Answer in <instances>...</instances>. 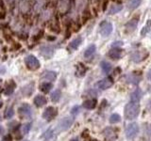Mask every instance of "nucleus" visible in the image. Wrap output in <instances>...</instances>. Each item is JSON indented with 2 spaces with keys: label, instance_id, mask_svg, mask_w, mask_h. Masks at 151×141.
Wrapping results in <instances>:
<instances>
[{
  "label": "nucleus",
  "instance_id": "f257e3e1",
  "mask_svg": "<svg viewBox=\"0 0 151 141\" xmlns=\"http://www.w3.org/2000/svg\"><path fill=\"white\" fill-rule=\"evenodd\" d=\"M140 113V103L136 102H129L125 106V118L127 120H132L139 116Z\"/></svg>",
  "mask_w": 151,
  "mask_h": 141
},
{
  "label": "nucleus",
  "instance_id": "f03ea898",
  "mask_svg": "<svg viewBox=\"0 0 151 141\" xmlns=\"http://www.w3.org/2000/svg\"><path fill=\"white\" fill-rule=\"evenodd\" d=\"M140 132V127L139 125L133 122V123H130L127 126L126 128V136L127 139H134L137 135H138Z\"/></svg>",
  "mask_w": 151,
  "mask_h": 141
},
{
  "label": "nucleus",
  "instance_id": "7ed1b4c3",
  "mask_svg": "<svg viewBox=\"0 0 151 141\" xmlns=\"http://www.w3.org/2000/svg\"><path fill=\"white\" fill-rule=\"evenodd\" d=\"M25 62H26L27 67L29 70H35L40 68V61L38 60V58L35 56H32V55L27 56L25 59Z\"/></svg>",
  "mask_w": 151,
  "mask_h": 141
},
{
  "label": "nucleus",
  "instance_id": "20e7f679",
  "mask_svg": "<svg viewBox=\"0 0 151 141\" xmlns=\"http://www.w3.org/2000/svg\"><path fill=\"white\" fill-rule=\"evenodd\" d=\"M73 122H74V118L66 117L60 121L58 127H57V130H58V132H63V131L68 130L71 127V125L73 124Z\"/></svg>",
  "mask_w": 151,
  "mask_h": 141
},
{
  "label": "nucleus",
  "instance_id": "39448f33",
  "mask_svg": "<svg viewBox=\"0 0 151 141\" xmlns=\"http://www.w3.org/2000/svg\"><path fill=\"white\" fill-rule=\"evenodd\" d=\"M18 112H19V116L24 120H27L31 118V114H32L31 107L29 105H27V103H23V105L19 107Z\"/></svg>",
  "mask_w": 151,
  "mask_h": 141
},
{
  "label": "nucleus",
  "instance_id": "423d86ee",
  "mask_svg": "<svg viewBox=\"0 0 151 141\" xmlns=\"http://www.w3.org/2000/svg\"><path fill=\"white\" fill-rule=\"evenodd\" d=\"M57 115H58V109L53 106H49L44 111V113H42V118H44L45 120L49 121L55 119Z\"/></svg>",
  "mask_w": 151,
  "mask_h": 141
},
{
  "label": "nucleus",
  "instance_id": "0eeeda50",
  "mask_svg": "<svg viewBox=\"0 0 151 141\" xmlns=\"http://www.w3.org/2000/svg\"><path fill=\"white\" fill-rule=\"evenodd\" d=\"M112 29H113L112 25L110 22L104 21L100 24V33H101V35L104 37H107V36L110 35L112 32Z\"/></svg>",
  "mask_w": 151,
  "mask_h": 141
},
{
  "label": "nucleus",
  "instance_id": "6e6552de",
  "mask_svg": "<svg viewBox=\"0 0 151 141\" xmlns=\"http://www.w3.org/2000/svg\"><path fill=\"white\" fill-rule=\"evenodd\" d=\"M112 85H113V79L111 77H106L100 80V81L96 84V86L98 88L102 89V90H105V89L110 88Z\"/></svg>",
  "mask_w": 151,
  "mask_h": 141
},
{
  "label": "nucleus",
  "instance_id": "1a4fd4ad",
  "mask_svg": "<svg viewBox=\"0 0 151 141\" xmlns=\"http://www.w3.org/2000/svg\"><path fill=\"white\" fill-rule=\"evenodd\" d=\"M41 54L42 56H44L45 58H51L54 54V48L52 46H44L41 49Z\"/></svg>",
  "mask_w": 151,
  "mask_h": 141
},
{
  "label": "nucleus",
  "instance_id": "9d476101",
  "mask_svg": "<svg viewBox=\"0 0 151 141\" xmlns=\"http://www.w3.org/2000/svg\"><path fill=\"white\" fill-rule=\"evenodd\" d=\"M126 79H127V81L129 83L133 84V85H137V84H139V82H140L141 76L138 74H136L135 73H132L127 74L126 76Z\"/></svg>",
  "mask_w": 151,
  "mask_h": 141
},
{
  "label": "nucleus",
  "instance_id": "9b49d317",
  "mask_svg": "<svg viewBox=\"0 0 151 141\" xmlns=\"http://www.w3.org/2000/svg\"><path fill=\"white\" fill-rule=\"evenodd\" d=\"M122 53H123V50L120 49V48H112L110 50V52H109V56H110L111 58L112 59H119L121 58L122 56Z\"/></svg>",
  "mask_w": 151,
  "mask_h": 141
},
{
  "label": "nucleus",
  "instance_id": "f8f14e48",
  "mask_svg": "<svg viewBox=\"0 0 151 141\" xmlns=\"http://www.w3.org/2000/svg\"><path fill=\"white\" fill-rule=\"evenodd\" d=\"M137 25H138V18H133L131 19L130 21H129V23L126 24V28L127 32H132L135 30V28L137 27Z\"/></svg>",
  "mask_w": 151,
  "mask_h": 141
},
{
  "label": "nucleus",
  "instance_id": "ddd939ff",
  "mask_svg": "<svg viewBox=\"0 0 151 141\" xmlns=\"http://www.w3.org/2000/svg\"><path fill=\"white\" fill-rule=\"evenodd\" d=\"M141 98H142V90H141L140 88H136L135 90L131 93V95H130V101L131 102L140 103Z\"/></svg>",
  "mask_w": 151,
  "mask_h": 141
},
{
  "label": "nucleus",
  "instance_id": "4468645a",
  "mask_svg": "<svg viewBox=\"0 0 151 141\" xmlns=\"http://www.w3.org/2000/svg\"><path fill=\"white\" fill-rule=\"evenodd\" d=\"M86 67L83 65V64H78L77 67H76V75L78 77H82L86 73Z\"/></svg>",
  "mask_w": 151,
  "mask_h": 141
},
{
  "label": "nucleus",
  "instance_id": "2eb2a0df",
  "mask_svg": "<svg viewBox=\"0 0 151 141\" xmlns=\"http://www.w3.org/2000/svg\"><path fill=\"white\" fill-rule=\"evenodd\" d=\"M104 135L108 140H115L116 139V134L115 132L113 131L111 128H107L105 131H104Z\"/></svg>",
  "mask_w": 151,
  "mask_h": 141
},
{
  "label": "nucleus",
  "instance_id": "dca6fc26",
  "mask_svg": "<svg viewBox=\"0 0 151 141\" xmlns=\"http://www.w3.org/2000/svg\"><path fill=\"white\" fill-rule=\"evenodd\" d=\"M57 77V73L53 70H46L42 75V78L47 80V81H54Z\"/></svg>",
  "mask_w": 151,
  "mask_h": 141
},
{
  "label": "nucleus",
  "instance_id": "f3484780",
  "mask_svg": "<svg viewBox=\"0 0 151 141\" xmlns=\"http://www.w3.org/2000/svg\"><path fill=\"white\" fill-rule=\"evenodd\" d=\"M96 46L94 45V44H91L86 50H85V52H84V56H85L86 58H91V56H92L94 53H96Z\"/></svg>",
  "mask_w": 151,
  "mask_h": 141
},
{
  "label": "nucleus",
  "instance_id": "a211bd4d",
  "mask_svg": "<svg viewBox=\"0 0 151 141\" xmlns=\"http://www.w3.org/2000/svg\"><path fill=\"white\" fill-rule=\"evenodd\" d=\"M96 106V100L94 99H90L83 103V107L86 108V109H93L94 107Z\"/></svg>",
  "mask_w": 151,
  "mask_h": 141
},
{
  "label": "nucleus",
  "instance_id": "6ab92c4d",
  "mask_svg": "<svg viewBox=\"0 0 151 141\" xmlns=\"http://www.w3.org/2000/svg\"><path fill=\"white\" fill-rule=\"evenodd\" d=\"M34 103H35V105H37L38 107H41V106L45 105L46 103V99H45V96L38 95L34 99Z\"/></svg>",
  "mask_w": 151,
  "mask_h": 141
},
{
  "label": "nucleus",
  "instance_id": "aec40b11",
  "mask_svg": "<svg viewBox=\"0 0 151 141\" xmlns=\"http://www.w3.org/2000/svg\"><path fill=\"white\" fill-rule=\"evenodd\" d=\"M15 87H16V85L14 82H11L9 84H8L7 87L4 89V94L5 95H11L14 91V89H15Z\"/></svg>",
  "mask_w": 151,
  "mask_h": 141
},
{
  "label": "nucleus",
  "instance_id": "412c9836",
  "mask_svg": "<svg viewBox=\"0 0 151 141\" xmlns=\"http://www.w3.org/2000/svg\"><path fill=\"white\" fill-rule=\"evenodd\" d=\"M100 66H101L102 70L105 73H109L111 72V64L110 62H108V61L104 60V61H102V62L100 63Z\"/></svg>",
  "mask_w": 151,
  "mask_h": 141
},
{
  "label": "nucleus",
  "instance_id": "4be33fe9",
  "mask_svg": "<svg viewBox=\"0 0 151 141\" xmlns=\"http://www.w3.org/2000/svg\"><path fill=\"white\" fill-rule=\"evenodd\" d=\"M53 88V85H52L51 83L49 82H45V83H42L41 86H40V89L42 91V92H49L51 90V88Z\"/></svg>",
  "mask_w": 151,
  "mask_h": 141
},
{
  "label": "nucleus",
  "instance_id": "5701e85b",
  "mask_svg": "<svg viewBox=\"0 0 151 141\" xmlns=\"http://www.w3.org/2000/svg\"><path fill=\"white\" fill-rule=\"evenodd\" d=\"M150 28H151V20L149 19V20H147V22H146L145 26L143 27V29L141 30V36L145 37L150 31Z\"/></svg>",
  "mask_w": 151,
  "mask_h": 141
},
{
  "label": "nucleus",
  "instance_id": "b1692460",
  "mask_svg": "<svg viewBox=\"0 0 151 141\" xmlns=\"http://www.w3.org/2000/svg\"><path fill=\"white\" fill-rule=\"evenodd\" d=\"M81 41H82L81 37H78L77 39H75V40L70 43V48H71V49H73V50L78 49V47L80 45V43H81Z\"/></svg>",
  "mask_w": 151,
  "mask_h": 141
},
{
  "label": "nucleus",
  "instance_id": "393cba45",
  "mask_svg": "<svg viewBox=\"0 0 151 141\" xmlns=\"http://www.w3.org/2000/svg\"><path fill=\"white\" fill-rule=\"evenodd\" d=\"M132 60L135 61V62H140V61H142L143 59H145V56L142 55L139 51H135L134 54L132 55Z\"/></svg>",
  "mask_w": 151,
  "mask_h": 141
},
{
  "label": "nucleus",
  "instance_id": "a878e982",
  "mask_svg": "<svg viewBox=\"0 0 151 141\" xmlns=\"http://www.w3.org/2000/svg\"><path fill=\"white\" fill-rule=\"evenodd\" d=\"M61 97V92L60 89H57L54 92H52L51 94V100L53 101L54 103H57L60 101V99Z\"/></svg>",
  "mask_w": 151,
  "mask_h": 141
},
{
  "label": "nucleus",
  "instance_id": "bb28decb",
  "mask_svg": "<svg viewBox=\"0 0 151 141\" xmlns=\"http://www.w3.org/2000/svg\"><path fill=\"white\" fill-rule=\"evenodd\" d=\"M122 9H123V6L122 5H116V6H112L111 9H110V11H109V14H115L117 12H119L122 11Z\"/></svg>",
  "mask_w": 151,
  "mask_h": 141
},
{
  "label": "nucleus",
  "instance_id": "cd10ccee",
  "mask_svg": "<svg viewBox=\"0 0 151 141\" xmlns=\"http://www.w3.org/2000/svg\"><path fill=\"white\" fill-rule=\"evenodd\" d=\"M141 3H142V0H130L129 4V8L130 9H135L136 8H138L140 6Z\"/></svg>",
  "mask_w": 151,
  "mask_h": 141
},
{
  "label": "nucleus",
  "instance_id": "c85d7f7f",
  "mask_svg": "<svg viewBox=\"0 0 151 141\" xmlns=\"http://www.w3.org/2000/svg\"><path fill=\"white\" fill-rule=\"evenodd\" d=\"M120 120H121V117L118 114H112L110 118V122L112 124L118 123V122H120Z\"/></svg>",
  "mask_w": 151,
  "mask_h": 141
},
{
  "label": "nucleus",
  "instance_id": "c756f323",
  "mask_svg": "<svg viewBox=\"0 0 151 141\" xmlns=\"http://www.w3.org/2000/svg\"><path fill=\"white\" fill-rule=\"evenodd\" d=\"M13 115H14L13 108L12 107H8L6 109V111H5V114H4L5 118H6V119H11V118L13 117Z\"/></svg>",
  "mask_w": 151,
  "mask_h": 141
},
{
  "label": "nucleus",
  "instance_id": "7c9ffc66",
  "mask_svg": "<svg viewBox=\"0 0 151 141\" xmlns=\"http://www.w3.org/2000/svg\"><path fill=\"white\" fill-rule=\"evenodd\" d=\"M27 90H29V92L32 93V91H33V84H32V83H31V84H28L27 86H26L25 88H23L22 92H23V94H24L25 96H28Z\"/></svg>",
  "mask_w": 151,
  "mask_h": 141
},
{
  "label": "nucleus",
  "instance_id": "2f4dec72",
  "mask_svg": "<svg viewBox=\"0 0 151 141\" xmlns=\"http://www.w3.org/2000/svg\"><path fill=\"white\" fill-rule=\"evenodd\" d=\"M30 128H31V124H30V123H26V124H24V125L22 126V128H21L22 134H23V135L27 134L28 132H29Z\"/></svg>",
  "mask_w": 151,
  "mask_h": 141
},
{
  "label": "nucleus",
  "instance_id": "473e14b6",
  "mask_svg": "<svg viewBox=\"0 0 151 141\" xmlns=\"http://www.w3.org/2000/svg\"><path fill=\"white\" fill-rule=\"evenodd\" d=\"M52 136H53V130H52V129H48L44 134V138H45L46 140L52 138Z\"/></svg>",
  "mask_w": 151,
  "mask_h": 141
},
{
  "label": "nucleus",
  "instance_id": "72a5a7b5",
  "mask_svg": "<svg viewBox=\"0 0 151 141\" xmlns=\"http://www.w3.org/2000/svg\"><path fill=\"white\" fill-rule=\"evenodd\" d=\"M122 45H123L122 41H115L111 44V47L112 48H119V46H122Z\"/></svg>",
  "mask_w": 151,
  "mask_h": 141
},
{
  "label": "nucleus",
  "instance_id": "f704fd0d",
  "mask_svg": "<svg viewBox=\"0 0 151 141\" xmlns=\"http://www.w3.org/2000/svg\"><path fill=\"white\" fill-rule=\"evenodd\" d=\"M14 125H18V122L17 121H13V122H11V123H9V129H15V128H17L18 126H14Z\"/></svg>",
  "mask_w": 151,
  "mask_h": 141
},
{
  "label": "nucleus",
  "instance_id": "c9c22d12",
  "mask_svg": "<svg viewBox=\"0 0 151 141\" xmlns=\"http://www.w3.org/2000/svg\"><path fill=\"white\" fill-rule=\"evenodd\" d=\"M3 141H12V135H6V136H5V137L3 138Z\"/></svg>",
  "mask_w": 151,
  "mask_h": 141
},
{
  "label": "nucleus",
  "instance_id": "e433bc0d",
  "mask_svg": "<svg viewBox=\"0 0 151 141\" xmlns=\"http://www.w3.org/2000/svg\"><path fill=\"white\" fill-rule=\"evenodd\" d=\"M6 73V68L4 67V66L0 65V74H3Z\"/></svg>",
  "mask_w": 151,
  "mask_h": 141
},
{
  "label": "nucleus",
  "instance_id": "4c0bfd02",
  "mask_svg": "<svg viewBox=\"0 0 151 141\" xmlns=\"http://www.w3.org/2000/svg\"><path fill=\"white\" fill-rule=\"evenodd\" d=\"M78 106H75L73 109H72V114H77L78 113Z\"/></svg>",
  "mask_w": 151,
  "mask_h": 141
},
{
  "label": "nucleus",
  "instance_id": "58836bf2",
  "mask_svg": "<svg viewBox=\"0 0 151 141\" xmlns=\"http://www.w3.org/2000/svg\"><path fill=\"white\" fill-rule=\"evenodd\" d=\"M147 79L151 82V69L148 70V73H147Z\"/></svg>",
  "mask_w": 151,
  "mask_h": 141
},
{
  "label": "nucleus",
  "instance_id": "ea45409f",
  "mask_svg": "<svg viewBox=\"0 0 151 141\" xmlns=\"http://www.w3.org/2000/svg\"><path fill=\"white\" fill-rule=\"evenodd\" d=\"M3 133H4V129H3V127H2V126H0V135H1Z\"/></svg>",
  "mask_w": 151,
  "mask_h": 141
},
{
  "label": "nucleus",
  "instance_id": "a19ab883",
  "mask_svg": "<svg viewBox=\"0 0 151 141\" xmlns=\"http://www.w3.org/2000/svg\"><path fill=\"white\" fill-rule=\"evenodd\" d=\"M70 141H79L78 138H74V139H72V140H70Z\"/></svg>",
  "mask_w": 151,
  "mask_h": 141
},
{
  "label": "nucleus",
  "instance_id": "79ce46f5",
  "mask_svg": "<svg viewBox=\"0 0 151 141\" xmlns=\"http://www.w3.org/2000/svg\"><path fill=\"white\" fill-rule=\"evenodd\" d=\"M1 106H2V102L0 101V107H1Z\"/></svg>",
  "mask_w": 151,
  "mask_h": 141
}]
</instances>
